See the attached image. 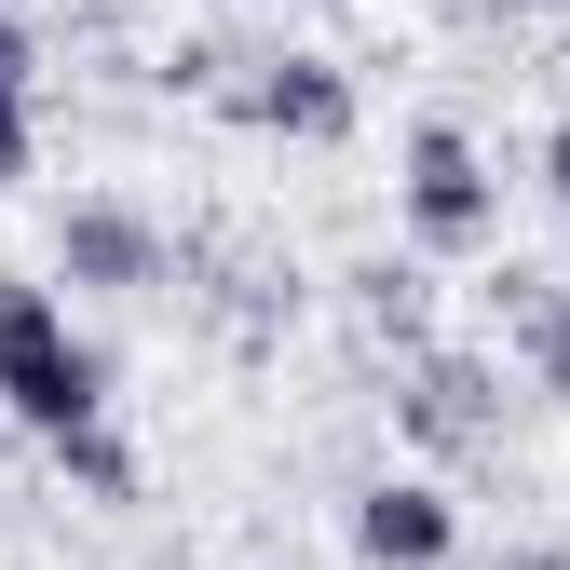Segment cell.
<instances>
[{
  "instance_id": "1",
  "label": "cell",
  "mask_w": 570,
  "mask_h": 570,
  "mask_svg": "<svg viewBox=\"0 0 570 570\" xmlns=\"http://www.w3.org/2000/svg\"><path fill=\"white\" fill-rule=\"evenodd\" d=\"M0 407H14L41 449H68V435L109 421V353L68 326V299L28 285V272H0Z\"/></svg>"
},
{
  "instance_id": "2",
  "label": "cell",
  "mask_w": 570,
  "mask_h": 570,
  "mask_svg": "<svg viewBox=\"0 0 570 570\" xmlns=\"http://www.w3.org/2000/svg\"><path fill=\"white\" fill-rule=\"evenodd\" d=\"M394 218H407L421 258H489V245H503V177H489V150H475L462 122H407Z\"/></svg>"
},
{
  "instance_id": "3",
  "label": "cell",
  "mask_w": 570,
  "mask_h": 570,
  "mask_svg": "<svg viewBox=\"0 0 570 570\" xmlns=\"http://www.w3.org/2000/svg\"><path fill=\"white\" fill-rule=\"evenodd\" d=\"M204 96H218L245 136H299V150H340L353 109H367V96H353V68H340V55H313V41L218 55V68H204Z\"/></svg>"
},
{
  "instance_id": "4",
  "label": "cell",
  "mask_w": 570,
  "mask_h": 570,
  "mask_svg": "<svg viewBox=\"0 0 570 570\" xmlns=\"http://www.w3.org/2000/svg\"><path fill=\"white\" fill-rule=\"evenodd\" d=\"M55 272H68V285H96V299H150V285L177 272V245H164V218H150V204L82 190V204L55 218Z\"/></svg>"
},
{
  "instance_id": "5",
  "label": "cell",
  "mask_w": 570,
  "mask_h": 570,
  "mask_svg": "<svg viewBox=\"0 0 570 570\" xmlns=\"http://www.w3.org/2000/svg\"><path fill=\"white\" fill-rule=\"evenodd\" d=\"M353 557L367 570H449L462 557V503L435 475H367L353 489Z\"/></svg>"
},
{
  "instance_id": "6",
  "label": "cell",
  "mask_w": 570,
  "mask_h": 570,
  "mask_svg": "<svg viewBox=\"0 0 570 570\" xmlns=\"http://www.w3.org/2000/svg\"><path fill=\"white\" fill-rule=\"evenodd\" d=\"M489 394H503V381H489L475 353H421L407 394H394V421H407L421 449H489V435H503V407H489Z\"/></svg>"
},
{
  "instance_id": "7",
  "label": "cell",
  "mask_w": 570,
  "mask_h": 570,
  "mask_svg": "<svg viewBox=\"0 0 570 570\" xmlns=\"http://www.w3.org/2000/svg\"><path fill=\"white\" fill-rule=\"evenodd\" d=\"M41 164V28L0 0V190H28Z\"/></svg>"
},
{
  "instance_id": "8",
  "label": "cell",
  "mask_w": 570,
  "mask_h": 570,
  "mask_svg": "<svg viewBox=\"0 0 570 570\" xmlns=\"http://www.w3.org/2000/svg\"><path fill=\"white\" fill-rule=\"evenodd\" d=\"M503 340H517V367L543 394H570V285H543V272L503 258Z\"/></svg>"
},
{
  "instance_id": "9",
  "label": "cell",
  "mask_w": 570,
  "mask_h": 570,
  "mask_svg": "<svg viewBox=\"0 0 570 570\" xmlns=\"http://www.w3.org/2000/svg\"><path fill=\"white\" fill-rule=\"evenodd\" d=\"M55 462H68V475H82V489H109V503H136V449L109 435V421H96V435H68Z\"/></svg>"
},
{
  "instance_id": "10",
  "label": "cell",
  "mask_w": 570,
  "mask_h": 570,
  "mask_svg": "<svg viewBox=\"0 0 570 570\" xmlns=\"http://www.w3.org/2000/svg\"><path fill=\"white\" fill-rule=\"evenodd\" d=\"M543 190H557V204H570V122H557V136H543Z\"/></svg>"
}]
</instances>
